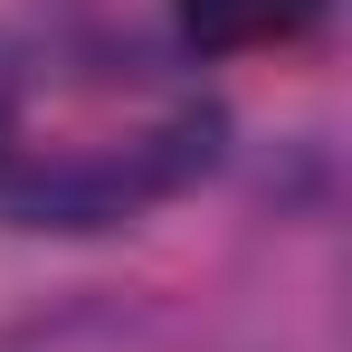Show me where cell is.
<instances>
[{"label":"cell","mask_w":352,"mask_h":352,"mask_svg":"<svg viewBox=\"0 0 352 352\" xmlns=\"http://www.w3.org/2000/svg\"><path fill=\"white\" fill-rule=\"evenodd\" d=\"M219 162V105L143 58L0 29V219L115 229Z\"/></svg>","instance_id":"1"},{"label":"cell","mask_w":352,"mask_h":352,"mask_svg":"<svg viewBox=\"0 0 352 352\" xmlns=\"http://www.w3.org/2000/svg\"><path fill=\"white\" fill-rule=\"evenodd\" d=\"M333 0H172V29L190 58H257V48H305Z\"/></svg>","instance_id":"2"}]
</instances>
